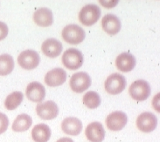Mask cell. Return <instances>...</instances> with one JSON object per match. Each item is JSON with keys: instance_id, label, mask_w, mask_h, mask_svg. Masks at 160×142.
Returning a JSON list of instances; mask_svg holds the SVG:
<instances>
[{"instance_id": "obj_7", "label": "cell", "mask_w": 160, "mask_h": 142, "mask_svg": "<svg viewBox=\"0 0 160 142\" xmlns=\"http://www.w3.org/2000/svg\"><path fill=\"white\" fill-rule=\"evenodd\" d=\"M92 79L86 72H78L73 74L70 80L71 90L75 93H82L91 86Z\"/></svg>"}, {"instance_id": "obj_24", "label": "cell", "mask_w": 160, "mask_h": 142, "mask_svg": "<svg viewBox=\"0 0 160 142\" xmlns=\"http://www.w3.org/2000/svg\"><path fill=\"white\" fill-rule=\"evenodd\" d=\"M9 126V120L5 114L0 112V134L7 131Z\"/></svg>"}, {"instance_id": "obj_16", "label": "cell", "mask_w": 160, "mask_h": 142, "mask_svg": "<svg viewBox=\"0 0 160 142\" xmlns=\"http://www.w3.org/2000/svg\"><path fill=\"white\" fill-rule=\"evenodd\" d=\"M62 129L67 135L78 136L82 129V124L76 117H67L62 122Z\"/></svg>"}, {"instance_id": "obj_28", "label": "cell", "mask_w": 160, "mask_h": 142, "mask_svg": "<svg viewBox=\"0 0 160 142\" xmlns=\"http://www.w3.org/2000/svg\"><path fill=\"white\" fill-rule=\"evenodd\" d=\"M56 142H74V140L70 137H62V138L58 140Z\"/></svg>"}, {"instance_id": "obj_1", "label": "cell", "mask_w": 160, "mask_h": 142, "mask_svg": "<svg viewBox=\"0 0 160 142\" xmlns=\"http://www.w3.org/2000/svg\"><path fill=\"white\" fill-rule=\"evenodd\" d=\"M101 15L100 7L96 4H88L80 10L79 21L85 26H92L99 20Z\"/></svg>"}, {"instance_id": "obj_5", "label": "cell", "mask_w": 160, "mask_h": 142, "mask_svg": "<svg viewBox=\"0 0 160 142\" xmlns=\"http://www.w3.org/2000/svg\"><path fill=\"white\" fill-rule=\"evenodd\" d=\"M126 86L125 78L118 73H114L108 77L104 83L106 91L111 95H118L125 90Z\"/></svg>"}, {"instance_id": "obj_15", "label": "cell", "mask_w": 160, "mask_h": 142, "mask_svg": "<svg viewBox=\"0 0 160 142\" xmlns=\"http://www.w3.org/2000/svg\"><path fill=\"white\" fill-rule=\"evenodd\" d=\"M41 50L45 56L51 58H55L62 53V45L58 40L49 38L44 41L41 45Z\"/></svg>"}, {"instance_id": "obj_26", "label": "cell", "mask_w": 160, "mask_h": 142, "mask_svg": "<svg viewBox=\"0 0 160 142\" xmlns=\"http://www.w3.org/2000/svg\"><path fill=\"white\" fill-rule=\"evenodd\" d=\"M99 2H100L103 7L109 9V8L114 7L118 3V1H117V0H109V1H107V0H104V1H103V0H100Z\"/></svg>"}, {"instance_id": "obj_20", "label": "cell", "mask_w": 160, "mask_h": 142, "mask_svg": "<svg viewBox=\"0 0 160 142\" xmlns=\"http://www.w3.org/2000/svg\"><path fill=\"white\" fill-rule=\"evenodd\" d=\"M32 124V119L28 114L19 115L14 120L12 125V130L16 132H25L31 127Z\"/></svg>"}, {"instance_id": "obj_22", "label": "cell", "mask_w": 160, "mask_h": 142, "mask_svg": "<svg viewBox=\"0 0 160 142\" xmlns=\"http://www.w3.org/2000/svg\"><path fill=\"white\" fill-rule=\"evenodd\" d=\"M23 99V95L20 91H15L11 93L5 99L4 105L7 109L12 111L17 108L21 104Z\"/></svg>"}, {"instance_id": "obj_17", "label": "cell", "mask_w": 160, "mask_h": 142, "mask_svg": "<svg viewBox=\"0 0 160 142\" xmlns=\"http://www.w3.org/2000/svg\"><path fill=\"white\" fill-rule=\"evenodd\" d=\"M136 66L134 56L129 53H122L116 59V66L121 72H130Z\"/></svg>"}, {"instance_id": "obj_12", "label": "cell", "mask_w": 160, "mask_h": 142, "mask_svg": "<svg viewBox=\"0 0 160 142\" xmlns=\"http://www.w3.org/2000/svg\"><path fill=\"white\" fill-rule=\"evenodd\" d=\"M26 95L34 103H41L45 98V86L38 82H31L26 88Z\"/></svg>"}, {"instance_id": "obj_9", "label": "cell", "mask_w": 160, "mask_h": 142, "mask_svg": "<svg viewBox=\"0 0 160 142\" xmlns=\"http://www.w3.org/2000/svg\"><path fill=\"white\" fill-rule=\"evenodd\" d=\"M136 125H137L138 129L141 132L148 133V132H153L156 129L157 125H158V120L153 113L146 111L138 116Z\"/></svg>"}, {"instance_id": "obj_4", "label": "cell", "mask_w": 160, "mask_h": 142, "mask_svg": "<svg viewBox=\"0 0 160 142\" xmlns=\"http://www.w3.org/2000/svg\"><path fill=\"white\" fill-rule=\"evenodd\" d=\"M83 55L77 49H69L66 50L62 56V61L64 66L69 70H78L83 64Z\"/></svg>"}, {"instance_id": "obj_11", "label": "cell", "mask_w": 160, "mask_h": 142, "mask_svg": "<svg viewBox=\"0 0 160 142\" xmlns=\"http://www.w3.org/2000/svg\"><path fill=\"white\" fill-rule=\"evenodd\" d=\"M85 135L91 142H102L105 137V130L102 124L92 122L85 129Z\"/></svg>"}, {"instance_id": "obj_13", "label": "cell", "mask_w": 160, "mask_h": 142, "mask_svg": "<svg viewBox=\"0 0 160 142\" xmlns=\"http://www.w3.org/2000/svg\"><path fill=\"white\" fill-rule=\"evenodd\" d=\"M67 72L62 68H55L45 74V82L49 86L55 87L62 85L67 80Z\"/></svg>"}, {"instance_id": "obj_19", "label": "cell", "mask_w": 160, "mask_h": 142, "mask_svg": "<svg viewBox=\"0 0 160 142\" xmlns=\"http://www.w3.org/2000/svg\"><path fill=\"white\" fill-rule=\"evenodd\" d=\"M51 136V129L45 124H39L32 130V137L35 142H48Z\"/></svg>"}, {"instance_id": "obj_14", "label": "cell", "mask_w": 160, "mask_h": 142, "mask_svg": "<svg viewBox=\"0 0 160 142\" xmlns=\"http://www.w3.org/2000/svg\"><path fill=\"white\" fill-rule=\"evenodd\" d=\"M101 26L105 32L109 35H116L119 32L121 23L119 18L113 14H107L101 20Z\"/></svg>"}, {"instance_id": "obj_10", "label": "cell", "mask_w": 160, "mask_h": 142, "mask_svg": "<svg viewBox=\"0 0 160 142\" xmlns=\"http://www.w3.org/2000/svg\"><path fill=\"white\" fill-rule=\"evenodd\" d=\"M128 117L123 111H116L110 113L106 118V125L109 130L118 132L123 129L126 125Z\"/></svg>"}, {"instance_id": "obj_3", "label": "cell", "mask_w": 160, "mask_h": 142, "mask_svg": "<svg viewBox=\"0 0 160 142\" xmlns=\"http://www.w3.org/2000/svg\"><path fill=\"white\" fill-rule=\"evenodd\" d=\"M150 84L143 79L136 80L131 84L129 88V93L133 99L137 101H144L150 95Z\"/></svg>"}, {"instance_id": "obj_25", "label": "cell", "mask_w": 160, "mask_h": 142, "mask_svg": "<svg viewBox=\"0 0 160 142\" xmlns=\"http://www.w3.org/2000/svg\"><path fill=\"white\" fill-rule=\"evenodd\" d=\"M9 32L8 26L3 22L0 21V41H2L7 37Z\"/></svg>"}, {"instance_id": "obj_18", "label": "cell", "mask_w": 160, "mask_h": 142, "mask_svg": "<svg viewBox=\"0 0 160 142\" xmlns=\"http://www.w3.org/2000/svg\"><path fill=\"white\" fill-rule=\"evenodd\" d=\"M33 20L38 26L49 27L53 23V12L47 7L38 8L33 14Z\"/></svg>"}, {"instance_id": "obj_2", "label": "cell", "mask_w": 160, "mask_h": 142, "mask_svg": "<svg viewBox=\"0 0 160 142\" xmlns=\"http://www.w3.org/2000/svg\"><path fill=\"white\" fill-rule=\"evenodd\" d=\"M62 37L66 42L71 45H78L85 39L86 33L82 27L77 24H69L62 31Z\"/></svg>"}, {"instance_id": "obj_6", "label": "cell", "mask_w": 160, "mask_h": 142, "mask_svg": "<svg viewBox=\"0 0 160 142\" xmlns=\"http://www.w3.org/2000/svg\"><path fill=\"white\" fill-rule=\"evenodd\" d=\"M40 61L41 57L39 53L32 49L23 51L18 56V63L25 70H33L37 68L40 64Z\"/></svg>"}, {"instance_id": "obj_23", "label": "cell", "mask_w": 160, "mask_h": 142, "mask_svg": "<svg viewBox=\"0 0 160 142\" xmlns=\"http://www.w3.org/2000/svg\"><path fill=\"white\" fill-rule=\"evenodd\" d=\"M84 105L90 109H95L97 108L100 105V97L99 94L96 91H88L87 92L82 99Z\"/></svg>"}, {"instance_id": "obj_21", "label": "cell", "mask_w": 160, "mask_h": 142, "mask_svg": "<svg viewBox=\"0 0 160 142\" xmlns=\"http://www.w3.org/2000/svg\"><path fill=\"white\" fill-rule=\"evenodd\" d=\"M15 62L14 59L9 54L0 55V75L5 76L13 71Z\"/></svg>"}, {"instance_id": "obj_27", "label": "cell", "mask_w": 160, "mask_h": 142, "mask_svg": "<svg viewBox=\"0 0 160 142\" xmlns=\"http://www.w3.org/2000/svg\"><path fill=\"white\" fill-rule=\"evenodd\" d=\"M158 103H159V93L157 94L156 95L154 96V99H153V107H154L155 111L159 112V106H158Z\"/></svg>"}, {"instance_id": "obj_8", "label": "cell", "mask_w": 160, "mask_h": 142, "mask_svg": "<svg viewBox=\"0 0 160 142\" xmlns=\"http://www.w3.org/2000/svg\"><path fill=\"white\" fill-rule=\"evenodd\" d=\"M37 114L40 118L45 120H50L58 116L59 108L57 103L53 101H46L38 103L36 107Z\"/></svg>"}]
</instances>
